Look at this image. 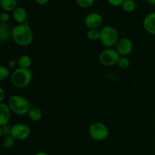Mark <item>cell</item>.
<instances>
[{"instance_id": "obj_1", "label": "cell", "mask_w": 155, "mask_h": 155, "mask_svg": "<svg viewBox=\"0 0 155 155\" xmlns=\"http://www.w3.org/2000/svg\"><path fill=\"white\" fill-rule=\"evenodd\" d=\"M12 39L19 46H27L33 40V33L31 27L27 22L25 24H17L13 27Z\"/></svg>"}, {"instance_id": "obj_2", "label": "cell", "mask_w": 155, "mask_h": 155, "mask_svg": "<svg viewBox=\"0 0 155 155\" xmlns=\"http://www.w3.org/2000/svg\"><path fill=\"white\" fill-rule=\"evenodd\" d=\"M8 105L11 111L18 116L27 114L31 107V104L28 100L19 95H14L8 98Z\"/></svg>"}, {"instance_id": "obj_3", "label": "cell", "mask_w": 155, "mask_h": 155, "mask_svg": "<svg viewBox=\"0 0 155 155\" xmlns=\"http://www.w3.org/2000/svg\"><path fill=\"white\" fill-rule=\"evenodd\" d=\"M33 73L30 69L17 68L11 76V81L14 86L19 89L27 87L32 81Z\"/></svg>"}, {"instance_id": "obj_4", "label": "cell", "mask_w": 155, "mask_h": 155, "mask_svg": "<svg viewBox=\"0 0 155 155\" xmlns=\"http://www.w3.org/2000/svg\"><path fill=\"white\" fill-rule=\"evenodd\" d=\"M119 34L114 27L105 26L100 30V39L101 43L107 48L116 45L119 41Z\"/></svg>"}, {"instance_id": "obj_5", "label": "cell", "mask_w": 155, "mask_h": 155, "mask_svg": "<svg viewBox=\"0 0 155 155\" xmlns=\"http://www.w3.org/2000/svg\"><path fill=\"white\" fill-rule=\"evenodd\" d=\"M89 134L93 140L97 142L105 140L109 135V130L106 125L100 122H95L89 127Z\"/></svg>"}, {"instance_id": "obj_6", "label": "cell", "mask_w": 155, "mask_h": 155, "mask_svg": "<svg viewBox=\"0 0 155 155\" xmlns=\"http://www.w3.org/2000/svg\"><path fill=\"white\" fill-rule=\"evenodd\" d=\"M121 56L116 49L107 48L103 50L99 55V61L103 66L111 67L117 64Z\"/></svg>"}, {"instance_id": "obj_7", "label": "cell", "mask_w": 155, "mask_h": 155, "mask_svg": "<svg viewBox=\"0 0 155 155\" xmlns=\"http://www.w3.org/2000/svg\"><path fill=\"white\" fill-rule=\"evenodd\" d=\"M31 133L30 127L25 124L18 123L12 126L11 136L18 141H24L27 139Z\"/></svg>"}, {"instance_id": "obj_8", "label": "cell", "mask_w": 155, "mask_h": 155, "mask_svg": "<svg viewBox=\"0 0 155 155\" xmlns=\"http://www.w3.org/2000/svg\"><path fill=\"white\" fill-rule=\"evenodd\" d=\"M133 49V44L128 38H121L116 45V50L122 57H127L132 52Z\"/></svg>"}, {"instance_id": "obj_9", "label": "cell", "mask_w": 155, "mask_h": 155, "mask_svg": "<svg viewBox=\"0 0 155 155\" xmlns=\"http://www.w3.org/2000/svg\"><path fill=\"white\" fill-rule=\"evenodd\" d=\"M103 23L101 15L95 12L89 13L85 18V24L89 30H98Z\"/></svg>"}, {"instance_id": "obj_10", "label": "cell", "mask_w": 155, "mask_h": 155, "mask_svg": "<svg viewBox=\"0 0 155 155\" xmlns=\"http://www.w3.org/2000/svg\"><path fill=\"white\" fill-rule=\"evenodd\" d=\"M13 28L8 23H1L0 24V41L1 42H6L12 38Z\"/></svg>"}, {"instance_id": "obj_11", "label": "cell", "mask_w": 155, "mask_h": 155, "mask_svg": "<svg viewBox=\"0 0 155 155\" xmlns=\"http://www.w3.org/2000/svg\"><path fill=\"white\" fill-rule=\"evenodd\" d=\"M144 29L148 33L155 36V12L148 14L143 21Z\"/></svg>"}, {"instance_id": "obj_12", "label": "cell", "mask_w": 155, "mask_h": 155, "mask_svg": "<svg viewBox=\"0 0 155 155\" xmlns=\"http://www.w3.org/2000/svg\"><path fill=\"white\" fill-rule=\"evenodd\" d=\"M12 15H13L14 20L15 21V22L18 23V24H25L27 22V12L24 8L18 6L12 12Z\"/></svg>"}, {"instance_id": "obj_13", "label": "cell", "mask_w": 155, "mask_h": 155, "mask_svg": "<svg viewBox=\"0 0 155 155\" xmlns=\"http://www.w3.org/2000/svg\"><path fill=\"white\" fill-rule=\"evenodd\" d=\"M0 126L5 125L8 123L11 117V110L9 108L8 105L4 103L0 104Z\"/></svg>"}, {"instance_id": "obj_14", "label": "cell", "mask_w": 155, "mask_h": 155, "mask_svg": "<svg viewBox=\"0 0 155 155\" xmlns=\"http://www.w3.org/2000/svg\"><path fill=\"white\" fill-rule=\"evenodd\" d=\"M29 118L32 121H39L42 119V111L41 110L40 108L36 106H31V107L29 110L28 113H27Z\"/></svg>"}, {"instance_id": "obj_15", "label": "cell", "mask_w": 155, "mask_h": 155, "mask_svg": "<svg viewBox=\"0 0 155 155\" xmlns=\"http://www.w3.org/2000/svg\"><path fill=\"white\" fill-rule=\"evenodd\" d=\"M0 5L5 12H13L17 6V0H0Z\"/></svg>"}, {"instance_id": "obj_16", "label": "cell", "mask_w": 155, "mask_h": 155, "mask_svg": "<svg viewBox=\"0 0 155 155\" xmlns=\"http://www.w3.org/2000/svg\"><path fill=\"white\" fill-rule=\"evenodd\" d=\"M18 64L19 68L29 69L32 64L31 58L27 54H23V55L20 56L18 60Z\"/></svg>"}, {"instance_id": "obj_17", "label": "cell", "mask_w": 155, "mask_h": 155, "mask_svg": "<svg viewBox=\"0 0 155 155\" xmlns=\"http://www.w3.org/2000/svg\"><path fill=\"white\" fill-rule=\"evenodd\" d=\"M121 6L124 12H128V13L134 12L136 8V5L134 0H124Z\"/></svg>"}, {"instance_id": "obj_18", "label": "cell", "mask_w": 155, "mask_h": 155, "mask_svg": "<svg viewBox=\"0 0 155 155\" xmlns=\"http://www.w3.org/2000/svg\"><path fill=\"white\" fill-rule=\"evenodd\" d=\"M12 126L9 125L8 124H5L0 127V136H2L3 138L5 137V136H11L12 134Z\"/></svg>"}, {"instance_id": "obj_19", "label": "cell", "mask_w": 155, "mask_h": 155, "mask_svg": "<svg viewBox=\"0 0 155 155\" xmlns=\"http://www.w3.org/2000/svg\"><path fill=\"white\" fill-rule=\"evenodd\" d=\"M87 38L90 41H96L100 39V30H89L87 32Z\"/></svg>"}, {"instance_id": "obj_20", "label": "cell", "mask_w": 155, "mask_h": 155, "mask_svg": "<svg viewBox=\"0 0 155 155\" xmlns=\"http://www.w3.org/2000/svg\"><path fill=\"white\" fill-rule=\"evenodd\" d=\"M15 139H14L12 136H5V137L3 138L2 145L4 148H10L14 146V145H15Z\"/></svg>"}, {"instance_id": "obj_21", "label": "cell", "mask_w": 155, "mask_h": 155, "mask_svg": "<svg viewBox=\"0 0 155 155\" xmlns=\"http://www.w3.org/2000/svg\"><path fill=\"white\" fill-rule=\"evenodd\" d=\"M117 65L120 68L125 70V69H127V68L130 67V61L127 57H122V56H121L120 58L119 61H118Z\"/></svg>"}, {"instance_id": "obj_22", "label": "cell", "mask_w": 155, "mask_h": 155, "mask_svg": "<svg viewBox=\"0 0 155 155\" xmlns=\"http://www.w3.org/2000/svg\"><path fill=\"white\" fill-rule=\"evenodd\" d=\"M76 2L80 7L88 8L93 5L95 0H76Z\"/></svg>"}, {"instance_id": "obj_23", "label": "cell", "mask_w": 155, "mask_h": 155, "mask_svg": "<svg viewBox=\"0 0 155 155\" xmlns=\"http://www.w3.org/2000/svg\"><path fill=\"white\" fill-rule=\"evenodd\" d=\"M9 74H10V71L7 68H5V66H1L0 68V80L2 81L6 80L8 77Z\"/></svg>"}, {"instance_id": "obj_24", "label": "cell", "mask_w": 155, "mask_h": 155, "mask_svg": "<svg viewBox=\"0 0 155 155\" xmlns=\"http://www.w3.org/2000/svg\"><path fill=\"white\" fill-rule=\"evenodd\" d=\"M10 19V15L8 14V12H2V13L0 15V21L1 23H8V21Z\"/></svg>"}, {"instance_id": "obj_25", "label": "cell", "mask_w": 155, "mask_h": 155, "mask_svg": "<svg viewBox=\"0 0 155 155\" xmlns=\"http://www.w3.org/2000/svg\"><path fill=\"white\" fill-rule=\"evenodd\" d=\"M107 2H108L109 4L111 5L115 6V7H118V6L122 5L124 0H107Z\"/></svg>"}, {"instance_id": "obj_26", "label": "cell", "mask_w": 155, "mask_h": 155, "mask_svg": "<svg viewBox=\"0 0 155 155\" xmlns=\"http://www.w3.org/2000/svg\"><path fill=\"white\" fill-rule=\"evenodd\" d=\"M5 96V90L3 88H0V101L2 103L3 100H4Z\"/></svg>"}, {"instance_id": "obj_27", "label": "cell", "mask_w": 155, "mask_h": 155, "mask_svg": "<svg viewBox=\"0 0 155 155\" xmlns=\"http://www.w3.org/2000/svg\"><path fill=\"white\" fill-rule=\"evenodd\" d=\"M35 1L37 4L40 5H46L47 3L49 2L50 0H35Z\"/></svg>"}, {"instance_id": "obj_28", "label": "cell", "mask_w": 155, "mask_h": 155, "mask_svg": "<svg viewBox=\"0 0 155 155\" xmlns=\"http://www.w3.org/2000/svg\"><path fill=\"white\" fill-rule=\"evenodd\" d=\"M147 1H148V2L149 3L150 5L155 6V0H147Z\"/></svg>"}, {"instance_id": "obj_29", "label": "cell", "mask_w": 155, "mask_h": 155, "mask_svg": "<svg viewBox=\"0 0 155 155\" xmlns=\"http://www.w3.org/2000/svg\"><path fill=\"white\" fill-rule=\"evenodd\" d=\"M34 155H48L47 153L43 152V151H39V152H37L36 154H35Z\"/></svg>"}]
</instances>
